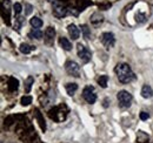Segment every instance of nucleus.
<instances>
[{"label": "nucleus", "instance_id": "1", "mask_svg": "<svg viewBox=\"0 0 153 143\" xmlns=\"http://www.w3.org/2000/svg\"><path fill=\"white\" fill-rule=\"evenodd\" d=\"M115 74L121 83H130L135 79L133 71L127 63H119L115 67Z\"/></svg>", "mask_w": 153, "mask_h": 143}, {"label": "nucleus", "instance_id": "2", "mask_svg": "<svg viewBox=\"0 0 153 143\" xmlns=\"http://www.w3.org/2000/svg\"><path fill=\"white\" fill-rule=\"evenodd\" d=\"M117 99H118V102H119V106L123 108H128L132 103V100H133V96L132 94H130L127 90H120L117 95Z\"/></svg>", "mask_w": 153, "mask_h": 143}, {"label": "nucleus", "instance_id": "3", "mask_svg": "<svg viewBox=\"0 0 153 143\" xmlns=\"http://www.w3.org/2000/svg\"><path fill=\"white\" fill-rule=\"evenodd\" d=\"M65 69L67 72V74L71 76L79 77V75H80V66L76 61H67L65 63Z\"/></svg>", "mask_w": 153, "mask_h": 143}, {"label": "nucleus", "instance_id": "4", "mask_svg": "<svg viewBox=\"0 0 153 143\" xmlns=\"http://www.w3.org/2000/svg\"><path fill=\"white\" fill-rule=\"evenodd\" d=\"M82 97L87 103H91V105L97 101V95L94 93V88L91 87V86L85 87L84 90H82Z\"/></svg>", "mask_w": 153, "mask_h": 143}, {"label": "nucleus", "instance_id": "5", "mask_svg": "<svg viewBox=\"0 0 153 143\" xmlns=\"http://www.w3.org/2000/svg\"><path fill=\"white\" fill-rule=\"evenodd\" d=\"M78 55H79V57L81 59V61L85 62V63L90 62V61H91V57H92L91 51H90L87 47L82 46L81 43L78 45Z\"/></svg>", "mask_w": 153, "mask_h": 143}, {"label": "nucleus", "instance_id": "6", "mask_svg": "<svg viewBox=\"0 0 153 143\" xmlns=\"http://www.w3.org/2000/svg\"><path fill=\"white\" fill-rule=\"evenodd\" d=\"M53 14L57 17V18H64L67 15V8L60 4L59 1H54L53 4Z\"/></svg>", "mask_w": 153, "mask_h": 143}, {"label": "nucleus", "instance_id": "7", "mask_svg": "<svg viewBox=\"0 0 153 143\" xmlns=\"http://www.w3.org/2000/svg\"><path fill=\"white\" fill-rule=\"evenodd\" d=\"M101 42H102V45H104L106 48L113 47V45H114V42H115L114 34H113V33H110V32L104 33V34L101 35Z\"/></svg>", "mask_w": 153, "mask_h": 143}, {"label": "nucleus", "instance_id": "8", "mask_svg": "<svg viewBox=\"0 0 153 143\" xmlns=\"http://www.w3.org/2000/svg\"><path fill=\"white\" fill-rule=\"evenodd\" d=\"M54 36H56V29L53 27H47L45 31V41L47 45L53 43L54 41Z\"/></svg>", "mask_w": 153, "mask_h": 143}, {"label": "nucleus", "instance_id": "9", "mask_svg": "<svg viewBox=\"0 0 153 143\" xmlns=\"http://www.w3.org/2000/svg\"><path fill=\"white\" fill-rule=\"evenodd\" d=\"M67 31H68L70 36L72 38V40H76V39L80 36V29L76 27V25H73V24L67 27Z\"/></svg>", "mask_w": 153, "mask_h": 143}, {"label": "nucleus", "instance_id": "10", "mask_svg": "<svg viewBox=\"0 0 153 143\" xmlns=\"http://www.w3.org/2000/svg\"><path fill=\"white\" fill-rule=\"evenodd\" d=\"M141 96L144 99H150L153 96V89L151 88V86L149 85H145L143 88H141Z\"/></svg>", "mask_w": 153, "mask_h": 143}, {"label": "nucleus", "instance_id": "11", "mask_svg": "<svg viewBox=\"0 0 153 143\" xmlns=\"http://www.w3.org/2000/svg\"><path fill=\"white\" fill-rule=\"evenodd\" d=\"M59 43H60V46L62 47V49H65V51H71V49H72V43L70 42V40H68L67 38L61 36V38L59 39Z\"/></svg>", "mask_w": 153, "mask_h": 143}, {"label": "nucleus", "instance_id": "12", "mask_svg": "<svg viewBox=\"0 0 153 143\" xmlns=\"http://www.w3.org/2000/svg\"><path fill=\"white\" fill-rule=\"evenodd\" d=\"M19 87V81L18 79H16L14 76H11L8 80V89L10 91H16Z\"/></svg>", "mask_w": 153, "mask_h": 143}, {"label": "nucleus", "instance_id": "13", "mask_svg": "<svg viewBox=\"0 0 153 143\" xmlns=\"http://www.w3.org/2000/svg\"><path fill=\"white\" fill-rule=\"evenodd\" d=\"M8 6H10V0H5L4 1V11H6V17H5V22L7 25H10V13H8ZM5 15V12L2 13V17Z\"/></svg>", "mask_w": 153, "mask_h": 143}, {"label": "nucleus", "instance_id": "14", "mask_svg": "<svg viewBox=\"0 0 153 143\" xmlns=\"http://www.w3.org/2000/svg\"><path fill=\"white\" fill-rule=\"evenodd\" d=\"M30 38L32 39H37V40H40L42 38V32L39 29V28H33L31 32H30Z\"/></svg>", "mask_w": 153, "mask_h": 143}, {"label": "nucleus", "instance_id": "15", "mask_svg": "<svg viewBox=\"0 0 153 143\" xmlns=\"http://www.w3.org/2000/svg\"><path fill=\"white\" fill-rule=\"evenodd\" d=\"M33 48H34V47L30 46L28 43H21V45H20V47H19L20 52H21L22 54H28V53H31V52L33 51Z\"/></svg>", "mask_w": 153, "mask_h": 143}, {"label": "nucleus", "instance_id": "16", "mask_svg": "<svg viewBox=\"0 0 153 143\" xmlns=\"http://www.w3.org/2000/svg\"><path fill=\"white\" fill-rule=\"evenodd\" d=\"M66 90H67V94L68 95H74L76 90H78V85L76 83H67L66 85Z\"/></svg>", "mask_w": 153, "mask_h": 143}, {"label": "nucleus", "instance_id": "17", "mask_svg": "<svg viewBox=\"0 0 153 143\" xmlns=\"http://www.w3.org/2000/svg\"><path fill=\"white\" fill-rule=\"evenodd\" d=\"M33 83H34V79L32 76H28L26 79V81H25V91L26 93H30L31 91V88H32Z\"/></svg>", "mask_w": 153, "mask_h": 143}, {"label": "nucleus", "instance_id": "18", "mask_svg": "<svg viewBox=\"0 0 153 143\" xmlns=\"http://www.w3.org/2000/svg\"><path fill=\"white\" fill-rule=\"evenodd\" d=\"M30 22H31V25H32V27H33V28H40V27L42 26V24H44V22H42V20H41L40 18H38V17L32 18Z\"/></svg>", "mask_w": 153, "mask_h": 143}, {"label": "nucleus", "instance_id": "19", "mask_svg": "<svg viewBox=\"0 0 153 143\" xmlns=\"http://www.w3.org/2000/svg\"><path fill=\"white\" fill-rule=\"evenodd\" d=\"M24 24H25V18L24 17H17L16 18V22H14V29L20 31V28L22 27Z\"/></svg>", "mask_w": 153, "mask_h": 143}, {"label": "nucleus", "instance_id": "20", "mask_svg": "<svg viewBox=\"0 0 153 143\" xmlns=\"http://www.w3.org/2000/svg\"><path fill=\"white\" fill-rule=\"evenodd\" d=\"M107 81H108V76L107 75H102L98 79V83L102 87V88H106L107 87Z\"/></svg>", "mask_w": 153, "mask_h": 143}, {"label": "nucleus", "instance_id": "21", "mask_svg": "<svg viewBox=\"0 0 153 143\" xmlns=\"http://www.w3.org/2000/svg\"><path fill=\"white\" fill-rule=\"evenodd\" d=\"M81 32H82V35H84L85 39H90L91 38V31H90L87 25H82L81 26Z\"/></svg>", "mask_w": 153, "mask_h": 143}, {"label": "nucleus", "instance_id": "22", "mask_svg": "<svg viewBox=\"0 0 153 143\" xmlns=\"http://www.w3.org/2000/svg\"><path fill=\"white\" fill-rule=\"evenodd\" d=\"M20 102H21V105H22V106H28V105H31V103H32V96L25 95V96H22V97H21Z\"/></svg>", "mask_w": 153, "mask_h": 143}, {"label": "nucleus", "instance_id": "23", "mask_svg": "<svg viewBox=\"0 0 153 143\" xmlns=\"http://www.w3.org/2000/svg\"><path fill=\"white\" fill-rule=\"evenodd\" d=\"M102 19H104V17H102L100 13H94V14L91 17V21H92L93 24H98V22H101Z\"/></svg>", "mask_w": 153, "mask_h": 143}, {"label": "nucleus", "instance_id": "24", "mask_svg": "<svg viewBox=\"0 0 153 143\" xmlns=\"http://www.w3.org/2000/svg\"><path fill=\"white\" fill-rule=\"evenodd\" d=\"M21 11H22V6H21V4H19V2H16L14 5H13V12L18 15V14H20L21 13Z\"/></svg>", "mask_w": 153, "mask_h": 143}, {"label": "nucleus", "instance_id": "25", "mask_svg": "<svg viewBox=\"0 0 153 143\" xmlns=\"http://www.w3.org/2000/svg\"><path fill=\"white\" fill-rule=\"evenodd\" d=\"M147 140H149V136L145 135L144 133L140 131V133L138 134V141H139V142H145V141H147Z\"/></svg>", "mask_w": 153, "mask_h": 143}, {"label": "nucleus", "instance_id": "26", "mask_svg": "<svg viewBox=\"0 0 153 143\" xmlns=\"http://www.w3.org/2000/svg\"><path fill=\"white\" fill-rule=\"evenodd\" d=\"M37 111V117H38V120H39V123H40V127H41V129L42 130H45L46 129V125H45V121L41 119V116H40V114H39V111L38 110H36Z\"/></svg>", "mask_w": 153, "mask_h": 143}, {"label": "nucleus", "instance_id": "27", "mask_svg": "<svg viewBox=\"0 0 153 143\" xmlns=\"http://www.w3.org/2000/svg\"><path fill=\"white\" fill-rule=\"evenodd\" d=\"M149 117H150V114H149V113H146V111H141V113H140V120L146 121Z\"/></svg>", "mask_w": 153, "mask_h": 143}, {"label": "nucleus", "instance_id": "28", "mask_svg": "<svg viewBox=\"0 0 153 143\" xmlns=\"http://www.w3.org/2000/svg\"><path fill=\"white\" fill-rule=\"evenodd\" d=\"M25 8H26V12H25V14H31L32 13V6L30 5V4H25Z\"/></svg>", "mask_w": 153, "mask_h": 143}, {"label": "nucleus", "instance_id": "29", "mask_svg": "<svg viewBox=\"0 0 153 143\" xmlns=\"http://www.w3.org/2000/svg\"><path fill=\"white\" fill-rule=\"evenodd\" d=\"M137 21L138 22H144L145 21V15L144 14H137Z\"/></svg>", "mask_w": 153, "mask_h": 143}]
</instances>
